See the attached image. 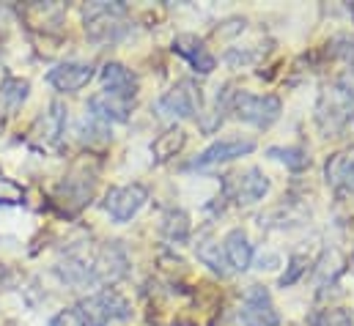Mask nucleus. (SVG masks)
<instances>
[{"instance_id":"6","label":"nucleus","mask_w":354,"mask_h":326,"mask_svg":"<svg viewBox=\"0 0 354 326\" xmlns=\"http://www.w3.org/2000/svg\"><path fill=\"white\" fill-rule=\"evenodd\" d=\"M354 99L344 88H324L319 99V124H327L324 132H338L352 118Z\"/></svg>"},{"instance_id":"9","label":"nucleus","mask_w":354,"mask_h":326,"mask_svg":"<svg viewBox=\"0 0 354 326\" xmlns=\"http://www.w3.org/2000/svg\"><path fill=\"white\" fill-rule=\"evenodd\" d=\"M228 192L231 198L239 203V206H250L256 200H261L269 189V181L264 178V173L259 167H250L245 173H236V175H228Z\"/></svg>"},{"instance_id":"8","label":"nucleus","mask_w":354,"mask_h":326,"mask_svg":"<svg viewBox=\"0 0 354 326\" xmlns=\"http://www.w3.org/2000/svg\"><path fill=\"white\" fill-rule=\"evenodd\" d=\"M239 318L245 326H277L280 324V316L269 299L261 285H250L245 299H242V307H239Z\"/></svg>"},{"instance_id":"13","label":"nucleus","mask_w":354,"mask_h":326,"mask_svg":"<svg viewBox=\"0 0 354 326\" xmlns=\"http://www.w3.org/2000/svg\"><path fill=\"white\" fill-rule=\"evenodd\" d=\"M174 52H178L198 75H212V72H214V55L206 50V44H203L198 36H189V33L176 36Z\"/></svg>"},{"instance_id":"10","label":"nucleus","mask_w":354,"mask_h":326,"mask_svg":"<svg viewBox=\"0 0 354 326\" xmlns=\"http://www.w3.org/2000/svg\"><path fill=\"white\" fill-rule=\"evenodd\" d=\"M93 184L96 178L88 175V173H72L61 181L58 192H55V200H61L66 206L69 214L80 211L86 203H91V195H93Z\"/></svg>"},{"instance_id":"3","label":"nucleus","mask_w":354,"mask_h":326,"mask_svg":"<svg viewBox=\"0 0 354 326\" xmlns=\"http://www.w3.org/2000/svg\"><path fill=\"white\" fill-rule=\"evenodd\" d=\"M121 17H124L121 3H91V6H86V33L96 41L118 39L124 30L118 25Z\"/></svg>"},{"instance_id":"18","label":"nucleus","mask_w":354,"mask_h":326,"mask_svg":"<svg viewBox=\"0 0 354 326\" xmlns=\"http://www.w3.org/2000/svg\"><path fill=\"white\" fill-rule=\"evenodd\" d=\"M28 90L30 85L28 80H19V77H6L0 82V104L6 113H17L22 107V102L28 99Z\"/></svg>"},{"instance_id":"16","label":"nucleus","mask_w":354,"mask_h":326,"mask_svg":"<svg viewBox=\"0 0 354 326\" xmlns=\"http://www.w3.org/2000/svg\"><path fill=\"white\" fill-rule=\"evenodd\" d=\"M223 255H225V263L234 269V271H245L253 260V245L248 239V233L242 228H234L225 233L223 239Z\"/></svg>"},{"instance_id":"4","label":"nucleus","mask_w":354,"mask_h":326,"mask_svg":"<svg viewBox=\"0 0 354 326\" xmlns=\"http://www.w3.org/2000/svg\"><path fill=\"white\" fill-rule=\"evenodd\" d=\"M149 200V189L143 184H129V186H115L104 198V209L115 222H129Z\"/></svg>"},{"instance_id":"20","label":"nucleus","mask_w":354,"mask_h":326,"mask_svg":"<svg viewBox=\"0 0 354 326\" xmlns=\"http://www.w3.org/2000/svg\"><path fill=\"white\" fill-rule=\"evenodd\" d=\"M162 228H165V233H168L171 239L184 242V239H187V233H189V220H187V214H184V211H171Z\"/></svg>"},{"instance_id":"17","label":"nucleus","mask_w":354,"mask_h":326,"mask_svg":"<svg viewBox=\"0 0 354 326\" xmlns=\"http://www.w3.org/2000/svg\"><path fill=\"white\" fill-rule=\"evenodd\" d=\"M184 143H187V132H184L181 126H171V129H165V132L154 140L151 154H154L157 162H168V160H174L178 151L184 148Z\"/></svg>"},{"instance_id":"5","label":"nucleus","mask_w":354,"mask_h":326,"mask_svg":"<svg viewBox=\"0 0 354 326\" xmlns=\"http://www.w3.org/2000/svg\"><path fill=\"white\" fill-rule=\"evenodd\" d=\"M157 113L162 118H192L195 113H201V93L189 80L174 85L160 102H157Z\"/></svg>"},{"instance_id":"19","label":"nucleus","mask_w":354,"mask_h":326,"mask_svg":"<svg viewBox=\"0 0 354 326\" xmlns=\"http://www.w3.org/2000/svg\"><path fill=\"white\" fill-rule=\"evenodd\" d=\"M198 258L212 269V271H220V274H225V255H220V245H214V242H201L198 245Z\"/></svg>"},{"instance_id":"24","label":"nucleus","mask_w":354,"mask_h":326,"mask_svg":"<svg viewBox=\"0 0 354 326\" xmlns=\"http://www.w3.org/2000/svg\"><path fill=\"white\" fill-rule=\"evenodd\" d=\"M305 263H308V260H305L302 255H294V258H291V269H288V274L280 277V285H283V288H286V285H294V282L299 280V274L305 271Z\"/></svg>"},{"instance_id":"12","label":"nucleus","mask_w":354,"mask_h":326,"mask_svg":"<svg viewBox=\"0 0 354 326\" xmlns=\"http://www.w3.org/2000/svg\"><path fill=\"white\" fill-rule=\"evenodd\" d=\"M132 104H135V102L118 99V96L102 90V93L91 96V102H88L91 118H96V121H102V124H124V121L129 118V113H132Z\"/></svg>"},{"instance_id":"25","label":"nucleus","mask_w":354,"mask_h":326,"mask_svg":"<svg viewBox=\"0 0 354 326\" xmlns=\"http://www.w3.org/2000/svg\"><path fill=\"white\" fill-rule=\"evenodd\" d=\"M6 280H11V271H8V269H6L3 263H0V288L6 285Z\"/></svg>"},{"instance_id":"21","label":"nucleus","mask_w":354,"mask_h":326,"mask_svg":"<svg viewBox=\"0 0 354 326\" xmlns=\"http://www.w3.org/2000/svg\"><path fill=\"white\" fill-rule=\"evenodd\" d=\"M266 154H269L272 160L286 162L291 170H302V167L308 164V157H305V151H302V148H269Z\"/></svg>"},{"instance_id":"1","label":"nucleus","mask_w":354,"mask_h":326,"mask_svg":"<svg viewBox=\"0 0 354 326\" xmlns=\"http://www.w3.org/2000/svg\"><path fill=\"white\" fill-rule=\"evenodd\" d=\"M77 310H80L86 326H107L110 321H124V318L132 316L129 302L113 288H102L99 294L83 299L77 305Z\"/></svg>"},{"instance_id":"14","label":"nucleus","mask_w":354,"mask_h":326,"mask_svg":"<svg viewBox=\"0 0 354 326\" xmlns=\"http://www.w3.org/2000/svg\"><path fill=\"white\" fill-rule=\"evenodd\" d=\"M324 175L338 192L354 195V148L333 154L324 164Z\"/></svg>"},{"instance_id":"11","label":"nucleus","mask_w":354,"mask_h":326,"mask_svg":"<svg viewBox=\"0 0 354 326\" xmlns=\"http://www.w3.org/2000/svg\"><path fill=\"white\" fill-rule=\"evenodd\" d=\"M91 77H93L91 64H58L55 69H50L47 82L61 93H75V90L86 88Z\"/></svg>"},{"instance_id":"22","label":"nucleus","mask_w":354,"mask_h":326,"mask_svg":"<svg viewBox=\"0 0 354 326\" xmlns=\"http://www.w3.org/2000/svg\"><path fill=\"white\" fill-rule=\"evenodd\" d=\"M313 326H352V316L341 307H330L313 318Z\"/></svg>"},{"instance_id":"15","label":"nucleus","mask_w":354,"mask_h":326,"mask_svg":"<svg viewBox=\"0 0 354 326\" xmlns=\"http://www.w3.org/2000/svg\"><path fill=\"white\" fill-rule=\"evenodd\" d=\"M102 82H104V93H113V96H118V99L135 102L138 77H135L124 64H104V69H102Z\"/></svg>"},{"instance_id":"23","label":"nucleus","mask_w":354,"mask_h":326,"mask_svg":"<svg viewBox=\"0 0 354 326\" xmlns=\"http://www.w3.org/2000/svg\"><path fill=\"white\" fill-rule=\"evenodd\" d=\"M50 326H86V321H83L80 310H77V307H72V310H61V313L50 321Z\"/></svg>"},{"instance_id":"7","label":"nucleus","mask_w":354,"mask_h":326,"mask_svg":"<svg viewBox=\"0 0 354 326\" xmlns=\"http://www.w3.org/2000/svg\"><path fill=\"white\" fill-rule=\"evenodd\" d=\"M253 148H256L253 137H239V135L220 137L217 143H212L201 157H195L187 167H198V170L201 167H212V164L228 162V160H236V157H248V154H253Z\"/></svg>"},{"instance_id":"2","label":"nucleus","mask_w":354,"mask_h":326,"mask_svg":"<svg viewBox=\"0 0 354 326\" xmlns=\"http://www.w3.org/2000/svg\"><path fill=\"white\" fill-rule=\"evenodd\" d=\"M236 118L253 124V126H272L277 118H280V99L266 93V96H256L250 90H236L234 93V102H231Z\"/></svg>"}]
</instances>
